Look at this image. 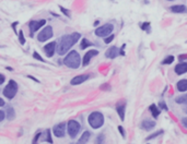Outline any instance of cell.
Returning <instances> with one entry per match:
<instances>
[{
	"instance_id": "1",
	"label": "cell",
	"mask_w": 187,
	"mask_h": 144,
	"mask_svg": "<svg viewBox=\"0 0 187 144\" xmlns=\"http://www.w3.org/2000/svg\"><path fill=\"white\" fill-rule=\"evenodd\" d=\"M81 37L80 33H72L69 35H65L59 39V42L56 45V51L58 53V55H65L67 51L75 45Z\"/></svg>"
},
{
	"instance_id": "2",
	"label": "cell",
	"mask_w": 187,
	"mask_h": 144,
	"mask_svg": "<svg viewBox=\"0 0 187 144\" xmlns=\"http://www.w3.org/2000/svg\"><path fill=\"white\" fill-rule=\"evenodd\" d=\"M64 64L70 69H78L81 64V58L78 51L71 50L64 59Z\"/></svg>"
},
{
	"instance_id": "3",
	"label": "cell",
	"mask_w": 187,
	"mask_h": 144,
	"mask_svg": "<svg viewBox=\"0 0 187 144\" xmlns=\"http://www.w3.org/2000/svg\"><path fill=\"white\" fill-rule=\"evenodd\" d=\"M88 122L93 129H99L104 124V116L100 111H93L89 115Z\"/></svg>"
},
{
	"instance_id": "4",
	"label": "cell",
	"mask_w": 187,
	"mask_h": 144,
	"mask_svg": "<svg viewBox=\"0 0 187 144\" xmlns=\"http://www.w3.org/2000/svg\"><path fill=\"white\" fill-rule=\"evenodd\" d=\"M18 83L15 82V81L13 80H10L9 81V83L7 84V86L4 87V95L6 96L7 98H9V99H12V98L17 95L18 93Z\"/></svg>"
},
{
	"instance_id": "5",
	"label": "cell",
	"mask_w": 187,
	"mask_h": 144,
	"mask_svg": "<svg viewBox=\"0 0 187 144\" xmlns=\"http://www.w3.org/2000/svg\"><path fill=\"white\" fill-rule=\"evenodd\" d=\"M67 127H68L67 128V130H68V134L71 139H75V137H77V134L79 133L80 129H81L80 124L76 120H69L68 124H67Z\"/></svg>"
},
{
	"instance_id": "6",
	"label": "cell",
	"mask_w": 187,
	"mask_h": 144,
	"mask_svg": "<svg viewBox=\"0 0 187 144\" xmlns=\"http://www.w3.org/2000/svg\"><path fill=\"white\" fill-rule=\"evenodd\" d=\"M113 30H114V25L113 24H105V25H102V26L96 29L95 35L99 37H106L112 34Z\"/></svg>"
},
{
	"instance_id": "7",
	"label": "cell",
	"mask_w": 187,
	"mask_h": 144,
	"mask_svg": "<svg viewBox=\"0 0 187 144\" xmlns=\"http://www.w3.org/2000/svg\"><path fill=\"white\" fill-rule=\"evenodd\" d=\"M54 35V31H53V27L51 25H47V26H45L43 30L40 32V34L37 35V39L40 42H46L48 40L49 38H51Z\"/></svg>"
},
{
	"instance_id": "8",
	"label": "cell",
	"mask_w": 187,
	"mask_h": 144,
	"mask_svg": "<svg viewBox=\"0 0 187 144\" xmlns=\"http://www.w3.org/2000/svg\"><path fill=\"white\" fill-rule=\"evenodd\" d=\"M53 133L57 137H64L66 134V124L60 122L53 128Z\"/></svg>"
},
{
	"instance_id": "9",
	"label": "cell",
	"mask_w": 187,
	"mask_h": 144,
	"mask_svg": "<svg viewBox=\"0 0 187 144\" xmlns=\"http://www.w3.org/2000/svg\"><path fill=\"white\" fill-rule=\"evenodd\" d=\"M45 24H46V21L45 20H38V21H31L30 24H29V27H30V32H31V35L33 36V34L38 30V29H41L42 26H44Z\"/></svg>"
},
{
	"instance_id": "10",
	"label": "cell",
	"mask_w": 187,
	"mask_h": 144,
	"mask_svg": "<svg viewBox=\"0 0 187 144\" xmlns=\"http://www.w3.org/2000/svg\"><path fill=\"white\" fill-rule=\"evenodd\" d=\"M56 45H57L56 42H51V43H48L47 45L44 46V53L47 57L51 58L54 56L55 51H56Z\"/></svg>"
},
{
	"instance_id": "11",
	"label": "cell",
	"mask_w": 187,
	"mask_h": 144,
	"mask_svg": "<svg viewBox=\"0 0 187 144\" xmlns=\"http://www.w3.org/2000/svg\"><path fill=\"white\" fill-rule=\"evenodd\" d=\"M96 55H99V50H96V49H92V50H89L87 54L84 55V57H83V61H82V64L83 66H88L89 62L91 61V59L94 56H96Z\"/></svg>"
},
{
	"instance_id": "12",
	"label": "cell",
	"mask_w": 187,
	"mask_h": 144,
	"mask_svg": "<svg viewBox=\"0 0 187 144\" xmlns=\"http://www.w3.org/2000/svg\"><path fill=\"white\" fill-rule=\"evenodd\" d=\"M116 110H117V114H118L120 120L122 121L125 120V110H126V104H125V102L117 103V105H116Z\"/></svg>"
},
{
	"instance_id": "13",
	"label": "cell",
	"mask_w": 187,
	"mask_h": 144,
	"mask_svg": "<svg viewBox=\"0 0 187 144\" xmlns=\"http://www.w3.org/2000/svg\"><path fill=\"white\" fill-rule=\"evenodd\" d=\"M89 79L88 74H81V75H77V77H72L71 81H70V84L71 85H79V84L83 83Z\"/></svg>"
},
{
	"instance_id": "14",
	"label": "cell",
	"mask_w": 187,
	"mask_h": 144,
	"mask_svg": "<svg viewBox=\"0 0 187 144\" xmlns=\"http://www.w3.org/2000/svg\"><path fill=\"white\" fill-rule=\"evenodd\" d=\"M118 55H119V49L116 46L109 47L105 53V56L107 58H109V59H114V58H116Z\"/></svg>"
},
{
	"instance_id": "15",
	"label": "cell",
	"mask_w": 187,
	"mask_h": 144,
	"mask_svg": "<svg viewBox=\"0 0 187 144\" xmlns=\"http://www.w3.org/2000/svg\"><path fill=\"white\" fill-rule=\"evenodd\" d=\"M174 71H175V73L178 74V75H182V74L186 73L187 72V62H180V64H176L175 68H174Z\"/></svg>"
},
{
	"instance_id": "16",
	"label": "cell",
	"mask_w": 187,
	"mask_h": 144,
	"mask_svg": "<svg viewBox=\"0 0 187 144\" xmlns=\"http://www.w3.org/2000/svg\"><path fill=\"white\" fill-rule=\"evenodd\" d=\"M140 127H141V129H143V130L149 131L155 127V121L150 120V119H146V120H143L142 122H141Z\"/></svg>"
},
{
	"instance_id": "17",
	"label": "cell",
	"mask_w": 187,
	"mask_h": 144,
	"mask_svg": "<svg viewBox=\"0 0 187 144\" xmlns=\"http://www.w3.org/2000/svg\"><path fill=\"white\" fill-rule=\"evenodd\" d=\"M170 10L174 13H185L187 11V8L183 4H177V6H173L170 8Z\"/></svg>"
},
{
	"instance_id": "18",
	"label": "cell",
	"mask_w": 187,
	"mask_h": 144,
	"mask_svg": "<svg viewBox=\"0 0 187 144\" xmlns=\"http://www.w3.org/2000/svg\"><path fill=\"white\" fill-rule=\"evenodd\" d=\"M176 88H177V91H180V92H186L187 91V79L178 81L176 84Z\"/></svg>"
},
{
	"instance_id": "19",
	"label": "cell",
	"mask_w": 187,
	"mask_h": 144,
	"mask_svg": "<svg viewBox=\"0 0 187 144\" xmlns=\"http://www.w3.org/2000/svg\"><path fill=\"white\" fill-rule=\"evenodd\" d=\"M149 109H150V111H151V114H152L153 117H154V118L159 117V115H160L161 110L157 107V105H154V104L151 105V106L149 107Z\"/></svg>"
},
{
	"instance_id": "20",
	"label": "cell",
	"mask_w": 187,
	"mask_h": 144,
	"mask_svg": "<svg viewBox=\"0 0 187 144\" xmlns=\"http://www.w3.org/2000/svg\"><path fill=\"white\" fill-rule=\"evenodd\" d=\"M90 135H91V133H90L89 131H84L83 134L81 135V137L79 139L78 143H87L89 141V139H90Z\"/></svg>"
},
{
	"instance_id": "21",
	"label": "cell",
	"mask_w": 187,
	"mask_h": 144,
	"mask_svg": "<svg viewBox=\"0 0 187 144\" xmlns=\"http://www.w3.org/2000/svg\"><path fill=\"white\" fill-rule=\"evenodd\" d=\"M176 104H187V95H180L178 97L175 98Z\"/></svg>"
},
{
	"instance_id": "22",
	"label": "cell",
	"mask_w": 187,
	"mask_h": 144,
	"mask_svg": "<svg viewBox=\"0 0 187 144\" xmlns=\"http://www.w3.org/2000/svg\"><path fill=\"white\" fill-rule=\"evenodd\" d=\"M92 45H93V44L90 43V42H89L87 38H83V39H82V42H81V44H80V47H81V49H85L87 47L92 46Z\"/></svg>"
},
{
	"instance_id": "23",
	"label": "cell",
	"mask_w": 187,
	"mask_h": 144,
	"mask_svg": "<svg viewBox=\"0 0 187 144\" xmlns=\"http://www.w3.org/2000/svg\"><path fill=\"white\" fill-rule=\"evenodd\" d=\"M141 29L148 34H150V32H151V25H150L149 22H144V23L141 24Z\"/></svg>"
},
{
	"instance_id": "24",
	"label": "cell",
	"mask_w": 187,
	"mask_h": 144,
	"mask_svg": "<svg viewBox=\"0 0 187 144\" xmlns=\"http://www.w3.org/2000/svg\"><path fill=\"white\" fill-rule=\"evenodd\" d=\"M162 133H163V131H162V130L157 131L155 133H152V134H151V135H149V137H147L146 140H147V141H150V140H152V139H155V137H159V135H161V134H162Z\"/></svg>"
},
{
	"instance_id": "25",
	"label": "cell",
	"mask_w": 187,
	"mask_h": 144,
	"mask_svg": "<svg viewBox=\"0 0 187 144\" xmlns=\"http://www.w3.org/2000/svg\"><path fill=\"white\" fill-rule=\"evenodd\" d=\"M18 36H19V42H20L21 45H24V44H25V38H24V35H23V31H19Z\"/></svg>"
},
{
	"instance_id": "26",
	"label": "cell",
	"mask_w": 187,
	"mask_h": 144,
	"mask_svg": "<svg viewBox=\"0 0 187 144\" xmlns=\"http://www.w3.org/2000/svg\"><path fill=\"white\" fill-rule=\"evenodd\" d=\"M173 61H174V56H169V57H166L163 61H162V64H172Z\"/></svg>"
},
{
	"instance_id": "27",
	"label": "cell",
	"mask_w": 187,
	"mask_h": 144,
	"mask_svg": "<svg viewBox=\"0 0 187 144\" xmlns=\"http://www.w3.org/2000/svg\"><path fill=\"white\" fill-rule=\"evenodd\" d=\"M59 9H60V11H61V12H62L64 14H65L66 17L70 18V11L67 10V9H65L64 7H61V6H59Z\"/></svg>"
},
{
	"instance_id": "28",
	"label": "cell",
	"mask_w": 187,
	"mask_h": 144,
	"mask_svg": "<svg viewBox=\"0 0 187 144\" xmlns=\"http://www.w3.org/2000/svg\"><path fill=\"white\" fill-rule=\"evenodd\" d=\"M113 39H114V35H113V34H111V35H109V36L104 37V43H105V44H109Z\"/></svg>"
},
{
	"instance_id": "29",
	"label": "cell",
	"mask_w": 187,
	"mask_h": 144,
	"mask_svg": "<svg viewBox=\"0 0 187 144\" xmlns=\"http://www.w3.org/2000/svg\"><path fill=\"white\" fill-rule=\"evenodd\" d=\"M8 114H10L11 116H8V119L9 120H11V119H13L14 118V110H13V108H8Z\"/></svg>"
},
{
	"instance_id": "30",
	"label": "cell",
	"mask_w": 187,
	"mask_h": 144,
	"mask_svg": "<svg viewBox=\"0 0 187 144\" xmlns=\"http://www.w3.org/2000/svg\"><path fill=\"white\" fill-rule=\"evenodd\" d=\"M33 57H34L35 59H36V60H38V61H44V60H43V58L40 56V54H38L37 51H34V54H33Z\"/></svg>"
},
{
	"instance_id": "31",
	"label": "cell",
	"mask_w": 187,
	"mask_h": 144,
	"mask_svg": "<svg viewBox=\"0 0 187 144\" xmlns=\"http://www.w3.org/2000/svg\"><path fill=\"white\" fill-rule=\"evenodd\" d=\"M118 130H119V132H120V134H122V137H126V133H125V130H124V128H122V126H119V127H118Z\"/></svg>"
},
{
	"instance_id": "32",
	"label": "cell",
	"mask_w": 187,
	"mask_h": 144,
	"mask_svg": "<svg viewBox=\"0 0 187 144\" xmlns=\"http://www.w3.org/2000/svg\"><path fill=\"white\" fill-rule=\"evenodd\" d=\"M159 106H160L161 109H163V110H167V106L165 105V103H164V102H161Z\"/></svg>"
},
{
	"instance_id": "33",
	"label": "cell",
	"mask_w": 187,
	"mask_h": 144,
	"mask_svg": "<svg viewBox=\"0 0 187 144\" xmlns=\"http://www.w3.org/2000/svg\"><path fill=\"white\" fill-rule=\"evenodd\" d=\"M47 141L49 143H53V140H51V130H47Z\"/></svg>"
},
{
	"instance_id": "34",
	"label": "cell",
	"mask_w": 187,
	"mask_h": 144,
	"mask_svg": "<svg viewBox=\"0 0 187 144\" xmlns=\"http://www.w3.org/2000/svg\"><path fill=\"white\" fill-rule=\"evenodd\" d=\"M182 126H183L185 129H187V118H183V119H182Z\"/></svg>"
},
{
	"instance_id": "35",
	"label": "cell",
	"mask_w": 187,
	"mask_h": 144,
	"mask_svg": "<svg viewBox=\"0 0 187 144\" xmlns=\"http://www.w3.org/2000/svg\"><path fill=\"white\" fill-rule=\"evenodd\" d=\"M6 118V114H4V111L0 110V121H2Z\"/></svg>"
},
{
	"instance_id": "36",
	"label": "cell",
	"mask_w": 187,
	"mask_h": 144,
	"mask_svg": "<svg viewBox=\"0 0 187 144\" xmlns=\"http://www.w3.org/2000/svg\"><path fill=\"white\" fill-rule=\"evenodd\" d=\"M41 135H42V133H41V132H38V133L36 134V135H35L34 140H33V143H36V142H37V141H38V137H41Z\"/></svg>"
},
{
	"instance_id": "37",
	"label": "cell",
	"mask_w": 187,
	"mask_h": 144,
	"mask_svg": "<svg viewBox=\"0 0 187 144\" xmlns=\"http://www.w3.org/2000/svg\"><path fill=\"white\" fill-rule=\"evenodd\" d=\"M4 80H6V77H4V74H1L0 73V84H2L4 82Z\"/></svg>"
},
{
	"instance_id": "38",
	"label": "cell",
	"mask_w": 187,
	"mask_h": 144,
	"mask_svg": "<svg viewBox=\"0 0 187 144\" xmlns=\"http://www.w3.org/2000/svg\"><path fill=\"white\" fill-rule=\"evenodd\" d=\"M178 59H180V60H183V59H187V55H180V56H178Z\"/></svg>"
},
{
	"instance_id": "39",
	"label": "cell",
	"mask_w": 187,
	"mask_h": 144,
	"mask_svg": "<svg viewBox=\"0 0 187 144\" xmlns=\"http://www.w3.org/2000/svg\"><path fill=\"white\" fill-rule=\"evenodd\" d=\"M102 139H103V135H100V137H99V140L96 141V142H98V143H100V142H103Z\"/></svg>"
},
{
	"instance_id": "40",
	"label": "cell",
	"mask_w": 187,
	"mask_h": 144,
	"mask_svg": "<svg viewBox=\"0 0 187 144\" xmlns=\"http://www.w3.org/2000/svg\"><path fill=\"white\" fill-rule=\"evenodd\" d=\"M4 101L2 98H0V106H4Z\"/></svg>"
},
{
	"instance_id": "41",
	"label": "cell",
	"mask_w": 187,
	"mask_h": 144,
	"mask_svg": "<svg viewBox=\"0 0 187 144\" xmlns=\"http://www.w3.org/2000/svg\"><path fill=\"white\" fill-rule=\"evenodd\" d=\"M30 77V79H32V80H34V81H35V82H38V81H37V80H36V79H35V77H31V75H29V77Z\"/></svg>"
},
{
	"instance_id": "42",
	"label": "cell",
	"mask_w": 187,
	"mask_h": 144,
	"mask_svg": "<svg viewBox=\"0 0 187 144\" xmlns=\"http://www.w3.org/2000/svg\"><path fill=\"white\" fill-rule=\"evenodd\" d=\"M184 111H185V113H186V114H187V107L185 108V109H184Z\"/></svg>"
},
{
	"instance_id": "43",
	"label": "cell",
	"mask_w": 187,
	"mask_h": 144,
	"mask_svg": "<svg viewBox=\"0 0 187 144\" xmlns=\"http://www.w3.org/2000/svg\"><path fill=\"white\" fill-rule=\"evenodd\" d=\"M167 1H174V0H167Z\"/></svg>"
}]
</instances>
